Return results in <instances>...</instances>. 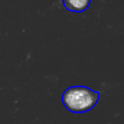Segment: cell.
Segmentation results:
<instances>
[{
  "instance_id": "cell-1",
  "label": "cell",
  "mask_w": 124,
  "mask_h": 124,
  "mask_svg": "<svg viewBox=\"0 0 124 124\" xmlns=\"http://www.w3.org/2000/svg\"><path fill=\"white\" fill-rule=\"evenodd\" d=\"M99 93L85 86H73L68 88L62 96L66 108L75 113H82L91 109L97 103Z\"/></svg>"
},
{
  "instance_id": "cell-2",
  "label": "cell",
  "mask_w": 124,
  "mask_h": 124,
  "mask_svg": "<svg viewBox=\"0 0 124 124\" xmlns=\"http://www.w3.org/2000/svg\"><path fill=\"white\" fill-rule=\"evenodd\" d=\"M63 4L69 11L82 12L88 8L90 0H63Z\"/></svg>"
}]
</instances>
